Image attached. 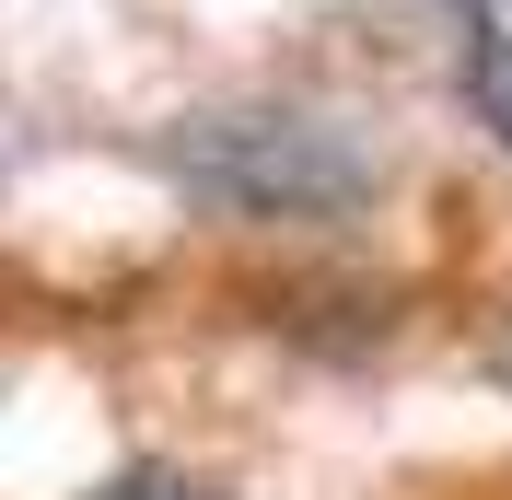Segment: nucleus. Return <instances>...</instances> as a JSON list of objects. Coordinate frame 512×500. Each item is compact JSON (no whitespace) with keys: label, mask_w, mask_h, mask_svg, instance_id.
Returning <instances> with one entry per match:
<instances>
[{"label":"nucleus","mask_w":512,"mask_h":500,"mask_svg":"<svg viewBox=\"0 0 512 500\" xmlns=\"http://www.w3.org/2000/svg\"><path fill=\"white\" fill-rule=\"evenodd\" d=\"M82 500H222V489L187 477V466H117V477H94Z\"/></svg>","instance_id":"nucleus-3"},{"label":"nucleus","mask_w":512,"mask_h":500,"mask_svg":"<svg viewBox=\"0 0 512 500\" xmlns=\"http://www.w3.org/2000/svg\"><path fill=\"white\" fill-rule=\"evenodd\" d=\"M163 175H175L198 210H222V221H350V210H373L384 152L350 117H326V105L256 94V105H198V117H175Z\"/></svg>","instance_id":"nucleus-1"},{"label":"nucleus","mask_w":512,"mask_h":500,"mask_svg":"<svg viewBox=\"0 0 512 500\" xmlns=\"http://www.w3.org/2000/svg\"><path fill=\"white\" fill-rule=\"evenodd\" d=\"M466 105H478V128L512 163V35L501 24H466Z\"/></svg>","instance_id":"nucleus-2"},{"label":"nucleus","mask_w":512,"mask_h":500,"mask_svg":"<svg viewBox=\"0 0 512 500\" xmlns=\"http://www.w3.org/2000/svg\"><path fill=\"white\" fill-rule=\"evenodd\" d=\"M454 12H489V0H454Z\"/></svg>","instance_id":"nucleus-4"}]
</instances>
